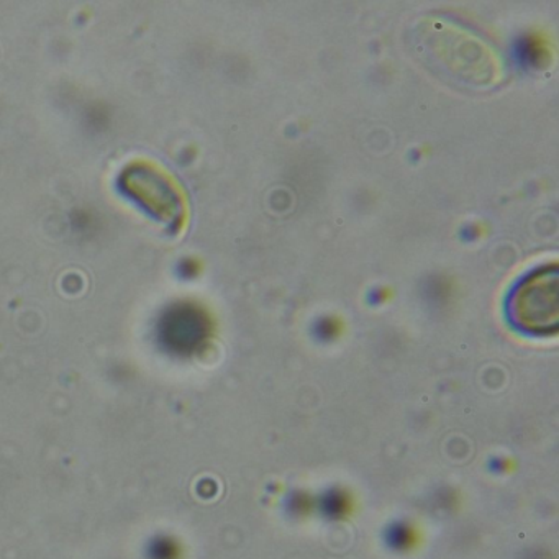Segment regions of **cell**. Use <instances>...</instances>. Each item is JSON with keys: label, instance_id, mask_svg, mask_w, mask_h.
Masks as SVG:
<instances>
[{"label": "cell", "instance_id": "1", "mask_svg": "<svg viewBox=\"0 0 559 559\" xmlns=\"http://www.w3.org/2000/svg\"><path fill=\"white\" fill-rule=\"evenodd\" d=\"M417 38V51L428 68L456 84L483 90L502 80L503 64L496 48L460 24L430 21Z\"/></svg>", "mask_w": 559, "mask_h": 559}, {"label": "cell", "instance_id": "2", "mask_svg": "<svg viewBox=\"0 0 559 559\" xmlns=\"http://www.w3.org/2000/svg\"><path fill=\"white\" fill-rule=\"evenodd\" d=\"M510 323L528 335L556 333L559 323V274L556 264L523 277L507 300Z\"/></svg>", "mask_w": 559, "mask_h": 559}, {"label": "cell", "instance_id": "3", "mask_svg": "<svg viewBox=\"0 0 559 559\" xmlns=\"http://www.w3.org/2000/svg\"><path fill=\"white\" fill-rule=\"evenodd\" d=\"M522 51L526 63L532 67H545L551 61V48L543 35H530L523 44Z\"/></svg>", "mask_w": 559, "mask_h": 559}]
</instances>
